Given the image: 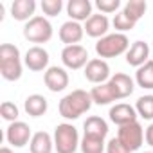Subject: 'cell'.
<instances>
[{"instance_id":"1","label":"cell","mask_w":153,"mask_h":153,"mask_svg":"<svg viewBox=\"0 0 153 153\" xmlns=\"http://www.w3.org/2000/svg\"><path fill=\"white\" fill-rule=\"evenodd\" d=\"M92 106V97L85 90H72L59 101V115L65 119H78Z\"/></svg>"},{"instance_id":"2","label":"cell","mask_w":153,"mask_h":153,"mask_svg":"<svg viewBox=\"0 0 153 153\" xmlns=\"http://www.w3.org/2000/svg\"><path fill=\"white\" fill-rule=\"evenodd\" d=\"M0 74L7 81H16L22 76V63H20V51L13 43L0 45Z\"/></svg>"},{"instance_id":"3","label":"cell","mask_w":153,"mask_h":153,"mask_svg":"<svg viewBox=\"0 0 153 153\" xmlns=\"http://www.w3.org/2000/svg\"><path fill=\"white\" fill-rule=\"evenodd\" d=\"M79 144V135L72 124H58L54 130V146L58 153H74Z\"/></svg>"},{"instance_id":"4","label":"cell","mask_w":153,"mask_h":153,"mask_svg":"<svg viewBox=\"0 0 153 153\" xmlns=\"http://www.w3.org/2000/svg\"><path fill=\"white\" fill-rule=\"evenodd\" d=\"M130 42L126 38V34L123 33H115V34H108L105 38H101L96 43V52L101 58H115L119 54H123L128 49Z\"/></svg>"},{"instance_id":"5","label":"cell","mask_w":153,"mask_h":153,"mask_svg":"<svg viewBox=\"0 0 153 153\" xmlns=\"http://www.w3.org/2000/svg\"><path fill=\"white\" fill-rule=\"evenodd\" d=\"M24 36L31 43H45L52 38V25L43 16H33L24 27Z\"/></svg>"},{"instance_id":"6","label":"cell","mask_w":153,"mask_h":153,"mask_svg":"<svg viewBox=\"0 0 153 153\" xmlns=\"http://www.w3.org/2000/svg\"><path fill=\"white\" fill-rule=\"evenodd\" d=\"M117 139L130 149V151H135L142 146V139H144V130L142 126L135 121V123H130L126 126H121L119 131H117Z\"/></svg>"},{"instance_id":"7","label":"cell","mask_w":153,"mask_h":153,"mask_svg":"<svg viewBox=\"0 0 153 153\" xmlns=\"http://www.w3.org/2000/svg\"><path fill=\"white\" fill-rule=\"evenodd\" d=\"M61 61L65 63V67L72 68V70H78L83 65H87L88 59V51L81 45H67L61 51Z\"/></svg>"},{"instance_id":"8","label":"cell","mask_w":153,"mask_h":153,"mask_svg":"<svg viewBox=\"0 0 153 153\" xmlns=\"http://www.w3.org/2000/svg\"><path fill=\"white\" fill-rule=\"evenodd\" d=\"M6 137H7L9 144H13L15 148H24V146L29 142L31 128H29V124H25V123H22V121H15V123L9 124Z\"/></svg>"},{"instance_id":"9","label":"cell","mask_w":153,"mask_h":153,"mask_svg":"<svg viewBox=\"0 0 153 153\" xmlns=\"http://www.w3.org/2000/svg\"><path fill=\"white\" fill-rule=\"evenodd\" d=\"M108 76H110V67L106 61L103 59H90L85 67V78L90 81V83H101L108 79Z\"/></svg>"},{"instance_id":"10","label":"cell","mask_w":153,"mask_h":153,"mask_svg":"<svg viewBox=\"0 0 153 153\" xmlns=\"http://www.w3.org/2000/svg\"><path fill=\"white\" fill-rule=\"evenodd\" d=\"M43 81L51 92H61L68 85V74L59 67H51L43 76Z\"/></svg>"},{"instance_id":"11","label":"cell","mask_w":153,"mask_h":153,"mask_svg":"<svg viewBox=\"0 0 153 153\" xmlns=\"http://www.w3.org/2000/svg\"><path fill=\"white\" fill-rule=\"evenodd\" d=\"M108 115H110V121L115 123L119 128H121V126H126V124H130V123H135V119H137L135 108L130 106V105H124V103H119V105L112 106Z\"/></svg>"},{"instance_id":"12","label":"cell","mask_w":153,"mask_h":153,"mask_svg":"<svg viewBox=\"0 0 153 153\" xmlns=\"http://www.w3.org/2000/svg\"><path fill=\"white\" fill-rule=\"evenodd\" d=\"M49 63V52L42 47H31L25 54V65L29 67V70L33 72H40L47 67Z\"/></svg>"},{"instance_id":"13","label":"cell","mask_w":153,"mask_h":153,"mask_svg":"<svg viewBox=\"0 0 153 153\" xmlns=\"http://www.w3.org/2000/svg\"><path fill=\"white\" fill-rule=\"evenodd\" d=\"M67 13L74 22L88 20L92 16V4L90 0H70L67 4Z\"/></svg>"},{"instance_id":"14","label":"cell","mask_w":153,"mask_h":153,"mask_svg":"<svg viewBox=\"0 0 153 153\" xmlns=\"http://www.w3.org/2000/svg\"><path fill=\"white\" fill-rule=\"evenodd\" d=\"M83 38V27L78 22H65L59 29V40L67 45H78V42H81Z\"/></svg>"},{"instance_id":"15","label":"cell","mask_w":153,"mask_h":153,"mask_svg":"<svg viewBox=\"0 0 153 153\" xmlns=\"http://www.w3.org/2000/svg\"><path fill=\"white\" fill-rule=\"evenodd\" d=\"M108 83L112 85L117 99H124V97L131 96V92H133V81H131V78L126 76V74H123V72H117L114 78H110Z\"/></svg>"},{"instance_id":"16","label":"cell","mask_w":153,"mask_h":153,"mask_svg":"<svg viewBox=\"0 0 153 153\" xmlns=\"http://www.w3.org/2000/svg\"><path fill=\"white\" fill-rule=\"evenodd\" d=\"M148 56H149V47H148V43H144V42H135V43L130 47V51L126 52V61H128V65H131V67H142V65L148 61Z\"/></svg>"},{"instance_id":"17","label":"cell","mask_w":153,"mask_h":153,"mask_svg":"<svg viewBox=\"0 0 153 153\" xmlns=\"http://www.w3.org/2000/svg\"><path fill=\"white\" fill-rule=\"evenodd\" d=\"M83 130H85V137H96V139H105L108 133V124L105 119L92 115L83 123Z\"/></svg>"},{"instance_id":"18","label":"cell","mask_w":153,"mask_h":153,"mask_svg":"<svg viewBox=\"0 0 153 153\" xmlns=\"http://www.w3.org/2000/svg\"><path fill=\"white\" fill-rule=\"evenodd\" d=\"M85 31L88 36L92 38H105L106 31H108V18L105 15H92L88 20H87V25H85Z\"/></svg>"},{"instance_id":"19","label":"cell","mask_w":153,"mask_h":153,"mask_svg":"<svg viewBox=\"0 0 153 153\" xmlns=\"http://www.w3.org/2000/svg\"><path fill=\"white\" fill-rule=\"evenodd\" d=\"M36 2L34 0H15L11 4V15L15 20H29V16L34 15Z\"/></svg>"},{"instance_id":"20","label":"cell","mask_w":153,"mask_h":153,"mask_svg":"<svg viewBox=\"0 0 153 153\" xmlns=\"http://www.w3.org/2000/svg\"><path fill=\"white\" fill-rule=\"evenodd\" d=\"M24 108H25L27 115H31V117H40V115H43V114L47 112V99H45L43 96H40V94H33V96H29V97L25 99Z\"/></svg>"},{"instance_id":"21","label":"cell","mask_w":153,"mask_h":153,"mask_svg":"<svg viewBox=\"0 0 153 153\" xmlns=\"http://www.w3.org/2000/svg\"><path fill=\"white\" fill-rule=\"evenodd\" d=\"M90 97H92V101L97 103V105H110L112 101L117 99V96H115V92H114V88H112L110 83L94 87L92 92H90Z\"/></svg>"},{"instance_id":"22","label":"cell","mask_w":153,"mask_h":153,"mask_svg":"<svg viewBox=\"0 0 153 153\" xmlns=\"http://www.w3.org/2000/svg\"><path fill=\"white\" fill-rule=\"evenodd\" d=\"M31 153H52V139L47 131H36L31 139Z\"/></svg>"},{"instance_id":"23","label":"cell","mask_w":153,"mask_h":153,"mask_svg":"<svg viewBox=\"0 0 153 153\" xmlns=\"http://www.w3.org/2000/svg\"><path fill=\"white\" fill-rule=\"evenodd\" d=\"M135 79L139 83V87L142 88H153V61H146L142 67H139L137 74H135Z\"/></svg>"},{"instance_id":"24","label":"cell","mask_w":153,"mask_h":153,"mask_svg":"<svg viewBox=\"0 0 153 153\" xmlns=\"http://www.w3.org/2000/svg\"><path fill=\"white\" fill-rule=\"evenodd\" d=\"M146 2L144 0H130V2L124 6V9H123V13L130 18V20H133L135 24L142 18V15L146 13Z\"/></svg>"},{"instance_id":"25","label":"cell","mask_w":153,"mask_h":153,"mask_svg":"<svg viewBox=\"0 0 153 153\" xmlns=\"http://www.w3.org/2000/svg\"><path fill=\"white\" fill-rule=\"evenodd\" d=\"M81 151L83 153H103L105 151V139L83 137V140H81Z\"/></svg>"},{"instance_id":"26","label":"cell","mask_w":153,"mask_h":153,"mask_svg":"<svg viewBox=\"0 0 153 153\" xmlns=\"http://www.w3.org/2000/svg\"><path fill=\"white\" fill-rule=\"evenodd\" d=\"M135 110L144 119H153V96H142L137 99Z\"/></svg>"},{"instance_id":"27","label":"cell","mask_w":153,"mask_h":153,"mask_svg":"<svg viewBox=\"0 0 153 153\" xmlns=\"http://www.w3.org/2000/svg\"><path fill=\"white\" fill-rule=\"evenodd\" d=\"M0 115H2L6 121H16V117H18V108H16V105L15 103H11V101H4L2 105H0Z\"/></svg>"},{"instance_id":"28","label":"cell","mask_w":153,"mask_h":153,"mask_svg":"<svg viewBox=\"0 0 153 153\" xmlns=\"http://www.w3.org/2000/svg\"><path fill=\"white\" fill-rule=\"evenodd\" d=\"M63 9V2L61 0H43L42 2V11L49 16H56L59 15V11Z\"/></svg>"},{"instance_id":"29","label":"cell","mask_w":153,"mask_h":153,"mask_svg":"<svg viewBox=\"0 0 153 153\" xmlns=\"http://www.w3.org/2000/svg\"><path fill=\"white\" fill-rule=\"evenodd\" d=\"M114 25H115V29H119V31H130V29L135 27V22L130 20V18L121 11L119 15H115V18H114Z\"/></svg>"},{"instance_id":"30","label":"cell","mask_w":153,"mask_h":153,"mask_svg":"<svg viewBox=\"0 0 153 153\" xmlns=\"http://www.w3.org/2000/svg\"><path fill=\"white\" fill-rule=\"evenodd\" d=\"M96 6L101 13H114L121 6V0H97Z\"/></svg>"},{"instance_id":"31","label":"cell","mask_w":153,"mask_h":153,"mask_svg":"<svg viewBox=\"0 0 153 153\" xmlns=\"http://www.w3.org/2000/svg\"><path fill=\"white\" fill-rule=\"evenodd\" d=\"M106 153H131L119 139H112L110 142H108V146H106Z\"/></svg>"},{"instance_id":"32","label":"cell","mask_w":153,"mask_h":153,"mask_svg":"<svg viewBox=\"0 0 153 153\" xmlns=\"http://www.w3.org/2000/svg\"><path fill=\"white\" fill-rule=\"evenodd\" d=\"M146 142L153 148V124H149V126L146 128Z\"/></svg>"},{"instance_id":"33","label":"cell","mask_w":153,"mask_h":153,"mask_svg":"<svg viewBox=\"0 0 153 153\" xmlns=\"http://www.w3.org/2000/svg\"><path fill=\"white\" fill-rule=\"evenodd\" d=\"M0 153H13V151H11L9 148H6V146H4V148H0Z\"/></svg>"},{"instance_id":"34","label":"cell","mask_w":153,"mask_h":153,"mask_svg":"<svg viewBox=\"0 0 153 153\" xmlns=\"http://www.w3.org/2000/svg\"><path fill=\"white\" fill-rule=\"evenodd\" d=\"M144 153H153V151H144Z\"/></svg>"}]
</instances>
